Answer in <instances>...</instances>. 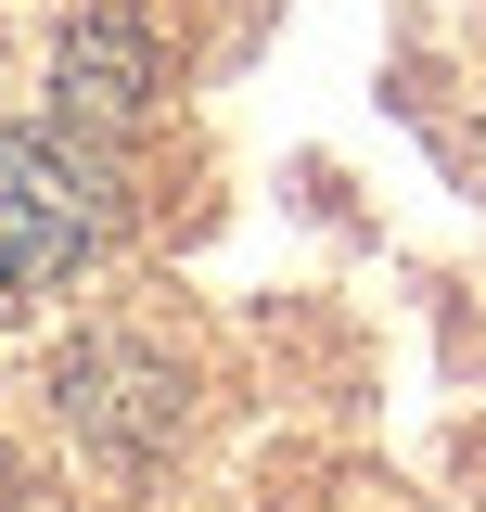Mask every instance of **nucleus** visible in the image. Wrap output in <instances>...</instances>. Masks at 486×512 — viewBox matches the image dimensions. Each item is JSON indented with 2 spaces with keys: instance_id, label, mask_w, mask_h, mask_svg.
Returning <instances> with one entry per match:
<instances>
[{
  "instance_id": "1",
  "label": "nucleus",
  "mask_w": 486,
  "mask_h": 512,
  "mask_svg": "<svg viewBox=\"0 0 486 512\" xmlns=\"http://www.w3.org/2000/svg\"><path fill=\"white\" fill-rule=\"evenodd\" d=\"M90 244H103L90 167H77L64 141H39V128H0V282H13V295H52Z\"/></svg>"
},
{
  "instance_id": "2",
  "label": "nucleus",
  "mask_w": 486,
  "mask_h": 512,
  "mask_svg": "<svg viewBox=\"0 0 486 512\" xmlns=\"http://www.w3.org/2000/svg\"><path fill=\"white\" fill-rule=\"evenodd\" d=\"M52 90H64V116H77V128H128V116H141V90H154L141 13H77V26H64Z\"/></svg>"
}]
</instances>
